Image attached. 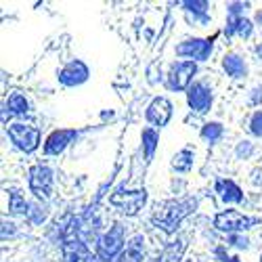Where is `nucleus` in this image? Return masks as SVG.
Instances as JSON below:
<instances>
[{"mask_svg":"<svg viewBox=\"0 0 262 262\" xmlns=\"http://www.w3.org/2000/svg\"><path fill=\"white\" fill-rule=\"evenodd\" d=\"M193 160H195V156L191 149H181L179 154L172 158V168L177 172H189L193 168Z\"/></svg>","mask_w":262,"mask_h":262,"instance_id":"aec40b11","label":"nucleus"},{"mask_svg":"<svg viewBox=\"0 0 262 262\" xmlns=\"http://www.w3.org/2000/svg\"><path fill=\"white\" fill-rule=\"evenodd\" d=\"M214 189L218 193V198H221L225 204H242L244 202V191L229 179H218Z\"/></svg>","mask_w":262,"mask_h":262,"instance_id":"4468645a","label":"nucleus"},{"mask_svg":"<svg viewBox=\"0 0 262 262\" xmlns=\"http://www.w3.org/2000/svg\"><path fill=\"white\" fill-rule=\"evenodd\" d=\"M9 212L13 216H30V204L26 202V198L19 191H11L9 195Z\"/></svg>","mask_w":262,"mask_h":262,"instance_id":"6ab92c4d","label":"nucleus"},{"mask_svg":"<svg viewBox=\"0 0 262 262\" xmlns=\"http://www.w3.org/2000/svg\"><path fill=\"white\" fill-rule=\"evenodd\" d=\"M143 260H145V237L135 235L126 244V250L120 254L116 262H143Z\"/></svg>","mask_w":262,"mask_h":262,"instance_id":"2eb2a0df","label":"nucleus"},{"mask_svg":"<svg viewBox=\"0 0 262 262\" xmlns=\"http://www.w3.org/2000/svg\"><path fill=\"white\" fill-rule=\"evenodd\" d=\"M7 112H9V116H26L30 112V101L26 99V95L13 93L7 99Z\"/></svg>","mask_w":262,"mask_h":262,"instance_id":"a211bd4d","label":"nucleus"},{"mask_svg":"<svg viewBox=\"0 0 262 262\" xmlns=\"http://www.w3.org/2000/svg\"><path fill=\"white\" fill-rule=\"evenodd\" d=\"M89 76H91L89 65H86L84 61H80V59H76V61H70L68 65H65L57 78L63 86H80V84H84L86 80H89Z\"/></svg>","mask_w":262,"mask_h":262,"instance_id":"9b49d317","label":"nucleus"},{"mask_svg":"<svg viewBox=\"0 0 262 262\" xmlns=\"http://www.w3.org/2000/svg\"><path fill=\"white\" fill-rule=\"evenodd\" d=\"M82 221L80 218H70V223L61 231V250L65 262H80L86 254H89V246H86V237L82 233Z\"/></svg>","mask_w":262,"mask_h":262,"instance_id":"f03ea898","label":"nucleus"},{"mask_svg":"<svg viewBox=\"0 0 262 262\" xmlns=\"http://www.w3.org/2000/svg\"><path fill=\"white\" fill-rule=\"evenodd\" d=\"M158 139H160V135H158L156 128H145L143 130V151H145L147 160L154 158L156 147H158Z\"/></svg>","mask_w":262,"mask_h":262,"instance_id":"412c9836","label":"nucleus"},{"mask_svg":"<svg viewBox=\"0 0 262 262\" xmlns=\"http://www.w3.org/2000/svg\"><path fill=\"white\" fill-rule=\"evenodd\" d=\"M223 124H218V122H208V124H204V128H202V139L204 141H208V143H216L218 139L223 137Z\"/></svg>","mask_w":262,"mask_h":262,"instance_id":"4be33fe9","label":"nucleus"},{"mask_svg":"<svg viewBox=\"0 0 262 262\" xmlns=\"http://www.w3.org/2000/svg\"><path fill=\"white\" fill-rule=\"evenodd\" d=\"M198 202L193 198H185V200H172V202H166L162 206V210L158 214H154V225L160 227L164 233L172 235L174 231L179 229V225L185 221V218L195 210Z\"/></svg>","mask_w":262,"mask_h":262,"instance_id":"f257e3e1","label":"nucleus"},{"mask_svg":"<svg viewBox=\"0 0 262 262\" xmlns=\"http://www.w3.org/2000/svg\"><path fill=\"white\" fill-rule=\"evenodd\" d=\"M252 21L246 19L244 15L242 17H229L227 26H225V36L231 38V36H242V38H250L252 36Z\"/></svg>","mask_w":262,"mask_h":262,"instance_id":"dca6fc26","label":"nucleus"},{"mask_svg":"<svg viewBox=\"0 0 262 262\" xmlns=\"http://www.w3.org/2000/svg\"><path fill=\"white\" fill-rule=\"evenodd\" d=\"M252 103H254V105L262 103V86H260V89H254V97H252Z\"/></svg>","mask_w":262,"mask_h":262,"instance_id":"cd10ccee","label":"nucleus"},{"mask_svg":"<svg viewBox=\"0 0 262 262\" xmlns=\"http://www.w3.org/2000/svg\"><path fill=\"white\" fill-rule=\"evenodd\" d=\"M229 242H231V246H237V248H248V244H250L242 235H229Z\"/></svg>","mask_w":262,"mask_h":262,"instance_id":"a878e982","label":"nucleus"},{"mask_svg":"<svg viewBox=\"0 0 262 262\" xmlns=\"http://www.w3.org/2000/svg\"><path fill=\"white\" fill-rule=\"evenodd\" d=\"M147 202V191L145 189H137V191H124V189H118L114 191V195L109 198V204L120 208L124 214L128 216H135L139 214V210H143Z\"/></svg>","mask_w":262,"mask_h":262,"instance_id":"6e6552de","label":"nucleus"},{"mask_svg":"<svg viewBox=\"0 0 262 262\" xmlns=\"http://www.w3.org/2000/svg\"><path fill=\"white\" fill-rule=\"evenodd\" d=\"M260 223V218H252V216H246L237 210H225L221 214L214 216V227L223 233H229V235H237V233H244L252 227H256Z\"/></svg>","mask_w":262,"mask_h":262,"instance_id":"20e7f679","label":"nucleus"},{"mask_svg":"<svg viewBox=\"0 0 262 262\" xmlns=\"http://www.w3.org/2000/svg\"><path fill=\"white\" fill-rule=\"evenodd\" d=\"M124 242H126V229H124L122 223H116L105 235L99 237V242H97V258L101 262H112V260L116 262L120 258V254L126 250Z\"/></svg>","mask_w":262,"mask_h":262,"instance_id":"7ed1b4c3","label":"nucleus"},{"mask_svg":"<svg viewBox=\"0 0 262 262\" xmlns=\"http://www.w3.org/2000/svg\"><path fill=\"white\" fill-rule=\"evenodd\" d=\"M53 183H55V172L53 168L45 164H36L30 168V191L38 200H49L53 193Z\"/></svg>","mask_w":262,"mask_h":262,"instance_id":"423d86ee","label":"nucleus"},{"mask_svg":"<svg viewBox=\"0 0 262 262\" xmlns=\"http://www.w3.org/2000/svg\"><path fill=\"white\" fill-rule=\"evenodd\" d=\"M151 262H164V258H162V256H158V258H154Z\"/></svg>","mask_w":262,"mask_h":262,"instance_id":"c756f323","label":"nucleus"},{"mask_svg":"<svg viewBox=\"0 0 262 262\" xmlns=\"http://www.w3.org/2000/svg\"><path fill=\"white\" fill-rule=\"evenodd\" d=\"M223 70L227 72V76H231V78H235V80L248 76V65H246V61L239 57V55H235V53H229V55L223 57Z\"/></svg>","mask_w":262,"mask_h":262,"instance_id":"f3484780","label":"nucleus"},{"mask_svg":"<svg viewBox=\"0 0 262 262\" xmlns=\"http://www.w3.org/2000/svg\"><path fill=\"white\" fill-rule=\"evenodd\" d=\"M7 133H9V139L15 143V147L26 151V154H32L40 145V130L32 124H21V122L9 124Z\"/></svg>","mask_w":262,"mask_h":262,"instance_id":"39448f33","label":"nucleus"},{"mask_svg":"<svg viewBox=\"0 0 262 262\" xmlns=\"http://www.w3.org/2000/svg\"><path fill=\"white\" fill-rule=\"evenodd\" d=\"M145 118L149 124H154L158 128L166 126L172 118V103L166 99V97H156L154 101L149 103L147 112H145Z\"/></svg>","mask_w":262,"mask_h":262,"instance_id":"f8f14e48","label":"nucleus"},{"mask_svg":"<svg viewBox=\"0 0 262 262\" xmlns=\"http://www.w3.org/2000/svg\"><path fill=\"white\" fill-rule=\"evenodd\" d=\"M260 262H262V260H260Z\"/></svg>","mask_w":262,"mask_h":262,"instance_id":"7c9ffc66","label":"nucleus"},{"mask_svg":"<svg viewBox=\"0 0 262 262\" xmlns=\"http://www.w3.org/2000/svg\"><path fill=\"white\" fill-rule=\"evenodd\" d=\"M198 74V63L195 61H177L170 65V72L166 76L170 91H189L193 76Z\"/></svg>","mask_w":262,"mask_h":262,"instance_id":"0eeeda50","label":"nucleus"},{"mask_svg":"<svg viewBox=\"0 0 262 262\" xmlns=\"http://www.w3.org/2000/svg\"><path fill=\"white\" fill-rule=\"evenodd\" d=\"M256 53H258V57L262 59V45H258V47H256Z\"/></svg>","mask_w":262,"mask_h":262,"instance_id":"c85d7f7f","label":"nucleus"},{"mask_svg":"<svg viewBox=\"0 0 262 262\" xmlns=\"http://www.w3.org/2000/svg\"><path fill=\"white\" fill-rule=\"evenodd\" d=\"M212 101H214L212 91L208 89L204 82H193L189 86V91H187V103H189V107L193 109V112H198V114L210 112Z\"/></svg>","mask_w":262,"mask_h":262,"instance_id":"9d476101","label":"nucleus"},{"mask_svg":"<svg viewBox=\"0 0 262 262\" xmlns=\"http://www.w3.org/2000/svg\"><path fill=\"white\" fill-rule=\"evenodd\" d=\"M183 7L189 11V13H195L198 17H202V21H208V15H206V11H208V3H183Z\"/></svg>","mask_w":262,"mask_h":262,"instance_id":"5701e85b","label":"nucleus"},{"mask_svg":"<svg viewBox=\"0 0 262 262\" xmlns=\"http://www.w3.org/2000/svg\"><path fill=\"white\" fill-rule=\"evenodd\" d=\"M214 40H216V34L212 38H189V40H183L181 45L177 47V55L181 57H191L195 61H206L214 49Z\"/></svg>","mask_w":262,"mask_h":262,"instance_id":"1a4fd4ad","label":"nucleus"},{"mask_svg":"<svg viewBox=\"0 0 262 262\" xmlns=\"http://www.w3.org/2000/svg\"><path fill=\"white\" fill-rule=\"evenodd\" d=\"M248 7H250L248 3H246V5H244V3H231V5H229V15H231V17H242L239 13H242L244 9H248Z\"/></svg>","mask_w":262,"mask_h":262,"instance_id":"393cba45","label":"nucleus"},{"mask_svg":"<svg viewBox=\"0 0 262 262\" xmlns=\"http://www.w3.org/2000/svg\"><path fill=\"white\" fill-rule=\"evenodd\" d=\"M216 256H218V258H221V262H242V260H239L237 256L229 258V256L225 254V250H223V248H218V250H216Z\"/></svg>","mask_w":262,"mask_h":262,"instance_id":"bb28decb","label":"nucleus"},{"mask_svg":"<svg viewBox=\"0 0 262 262\" xmlns=\"http://www.w3.org/2000/svg\"><path fill=\"white\" fill-rule=\"evenodd\" d=\"M250 133L254 137H262V109L260 112H254V116L250 120Z\"/></svg>","mask_w":262,"mask_h":262,"instance_id":"b1692460","label":"nucleus"},{"mask_svg":"<svg viewBox=\"0 0 262 262\" xmlns=\"http://www.w3.org/2000/svg\"><path fill=\"white\" fill-rule=\"evenodd\" d=\"M78 137V130L74 128H61V130H53V133L47 137L45 141V154L47 156H59L65 151L74 139Z\"/></svg>","mask_w":262,"mask_h":262,"instance_id":"ddd939ff","label":"nucleus"}]
</instances>
